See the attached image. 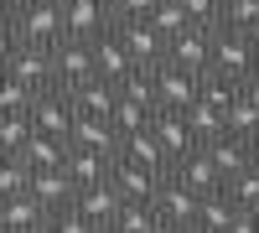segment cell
<instances>
[{"mask_svg": "<svg viewBox=\"0 0 259 233\" xmlns=\"http://www.w3.org/2000/svg\"><path fill=\"white\" fill-rule=\"evenodd\" d=\"M145 21H150V26H156V31H161L166 41H171V36H182L187 26H197V21H192V16H187V6H182V0H161V6H156V11H150Z\"/></svg>", "mask_w": 259, "mask_h": 233, "instance_id": "obj_27", "label": "cell"}, {"mask_svg": "<svg viewBox=\"0 0 259 233\" xmlns=\"http://www.w3.org/2000/svg\"><path fill=\"white\" fill-rule=\"evenodd\" d=\"M94 62H99V78H109V83H124L130 73L140 68L135 57L124 52V41L114 36V31H104V36H94Z\"/></svg>", "mask_w": 259, "mask_h": 233, "instance_id": "obj_20", "label": "cell"}, {"mask_svg": "<svg viewBox=\"0 0 259 233\" xmlns=\"http://www.w3.org/2000/svg\"><path fill=\"white\" fill-rule=\"evenodd\" d=\"M228 233H259V213H249V207H244V213L233 218V228H228Z\"/></svg>", "mask_w": 259, "mask_h": 233, "instance_id": "obj_39", "label": "cell"}, {"mask_svg": "<svg viewBox=\"0 0 259 233\" xmlns=\"http://www.w3.org/2000/svg\"><path fill=\"white\" fill-rule=\"evenodd\" d=\"M166 176L171 171H150V166H135V161H119L114 166V187H119L124 202H156V192H161Z\"/></svg>", "mask_w": 259, "mask_h": 233, "instance_id": "obj_14", "label": "cell"}, {"mask_svg": "<svg viewBox=\"0 0 259 233\" xmlns=\"http://www.w3.org/2000/svg\"><path fill=\"white\" fill-rule=\"evenodd\" d=\"M31 233H52V223H41V228H31Z\"/></svg>", "mask_w": 259, "mask_h": 233, "instance_id": "obj_45", "label": "cell"}, {"mask_svg": "<svg viewBox=\"0 0 259 233\" xmlns=\"http://www.w3.org/2000/svg\"><path fill=\"white\" fill-rule=\"evenodd\" d=\"M197 26H223V0H182Z\"/></svg>", "mask_w": 259, "mask_h": 233, "instance_id": "obj_37", "label": "cell"}, {"mask_svg": "<svg viewBox=\"0 0 259 233\" xmlns=\"http://www.w3.org/2000/svg\"><path fill=\"white\" fill-rule=\"evenodd\" d=\"M114 36L124 41V52L135 57L140 68H161V62H166V36H161L156 26H150L145 16H135V21H119V26H114Z\"/></svg>", "mask_w": 259, "mask_h": 233, "instance_id": "obj_5", "label": "cell"}, {"mask_svg": "<svg viewBox=\"0 0 259 233\" xmlns=\"http://www.w3.org/2000/svg\"><path fill=\"white\" fill-rule=\"evenodd\" d=\"M156 228H166V218L156 213V202H124L104 233H156Z\"/></svg>", "mask_w": 259, "mask_h": 233, "instance_id": "obj_24", "label": "cell"}, {"mask_svg": "<svg viewBox=\"0 0 259 233\" xmlns=\"http://www.w3.org/2000/svg\"><path fill=\"white\" fill-rule=\"evenodd\" d=\"M73 94V104H78V114H104V119H114V109H119V83H109V78H89L83 88H68Z\"/></svg>", "mask_w": 259, "mask_h": 233, "instance_id": "obj_22", "label": "cell"}, {"mask_svg": "<svg viewBox=\"0 0 259 233\" xmlns=\"http://www.w3.org/2000/svg\"><path fill=\"white\" fill-rule=\"evenodd\" d=\"M156 135H161V145H166L171 166L187 161V156L202 145V140H197V130H192V119H187V109H156Z\"/></svg>", "mask_w": 259, "mask_h": 233, "instance_id": "obj_11", "label": "cell"}, {"mask_svg": "<svg viewBox=\"0 0 259 233\" xmlns=\"http://www.w3.org/2000/svg\"><path fill=\"white\" fill-rule=\"evenodd\" d=\"M31 119H36V130H47V135H62V140H68V135H73V119H78V104H73L68 88H47V94H36Z\"/></svg>", "mask_w": 259, "mask_h": 233, "instance_id": "obj_9", "label": "cell"}, {"mask_svg": "<svg viewBox=\"0 0 259 233\" xmlns=\"http://www.w3.org/2000/svg\"><path fill=\"white\" fill-rule=\"evenodd\" d=\"M259 68V57L249 47L244 31H228V26H212V78H228V83H244L249 73Z\"/></svg>", "mask_w": 259, "mask_h": 233, "instance_id": "obj_3", "label": "cell"}, {"mask_svg": "<svg viewBox=\"0 0 259 233\" xmlns=\"http://www.w3.org/2000/svg\"><path fill=\"white\" fill-rule=\"evenodd\" d=\"M223 26L228 31H254L259 26V0H223Z\"/></svg>", "mask_w": 259, "mask_h": 233, "instance_id": "obj_34", "label": "cell"}, {"mask_svg": "<svg viewBox=\"0 0 259 233\" xmlns=\"http://www.w3.org/2000/svg\"><path fill=\"white\" fill-rule=\"evenodd\" d=\"M239 94H249V99H254V104H259V68H254V73H249V78H244V83H239Z\"/></svg>", "mask_w": 259, "mask_h": 233, "instance_id": "obj_40", "label": "cell"}, {"mask_svg": "<svg viewBox=\"0 0 259 233\" xmlns=\"http://www.w3.org/2000/svg\"><path fill=\"white\" fill-rule=\"evenodd\" d=\"M244 36H249V47H254V57H259V26H254V31H244Z\"/></svg>", "mask_w": 259, "mask_h": 233, "instance_id": "obj_43", "label": "cell"}, {"mask_svg": "<svg viewBox=\"0 0 259 233\" xmlns=\"http://www.w3.org/2000/svg\"><path fill=\"white\" fill-rule=\"evenodd\" d=\"M119 156H104V151H89V145H73L68 151V176L78 187H94V181H109L114 176Z\"/></svg>", "mask_w": 259, "mask_h": 233, "instance_id": "obj_21", "label": "cell"}, {"mask_svg": "<svg viewBox=\"0 0 259 233\" xmlns=\"http://www.w3.org/2000/svg\"><path fill=\"white\" fill-rule=\"evenodd\" d=\"M244 207L233 202L228 192H207L202 202H197V223H207V228H218V233H228L233 228V218H239Z\"/></svg>", "mask_w": 259, "mask_h": 233, "instance_id": "obj_25", "label": "cell"}, {"mask_svg": "<svg viewBox=\"0 0 259 233\" xmlns=\"http://www.w3.org/2000/svg\"><path fill=\"white\" fill-rule=\"evenodd\" d=\"M52 62H57V88H83L89 78H99L94 41H83V36L57 41V47H52Z\"/></svg>", "mask_w": 259, "mask_h": 233, "instance_id": "obj_4", "label": "cell"}, {"mask_svg": "<svg viewBox=\"0 0 259 233\" xmlns=\"http://www.w3.org/2000/svg\"><path fill=\"white\" fill-rule=\"evenodd\" d=\"M16 192H31V166L21 156H6V166H0V197H16Z\"/></svg>", "mask_w": 259, "mask_h": 233, "instance_id": "obj_33", "label": "cell"}, {"mask_svg": "<svg viewBox=\"0 0 259 233\" xmlns=\"http://www.w3.org/2000/svg\"><path fill=\"white\" fill-rule=\"evenodd\" d=\"M171 171H177V176H182V181H187L197 197H207V192H223V187H228V176L218 171V161H212V151H207V145H197V151H192L187 161H177Z\"/></svg>", "mask_w": 259, "mask_h": 233, "instance_id": "obj_12", "label": "cell"}, {"mask_svg": "<svg viewBox=\"0 0 259 233\" xmlns=\"http://www.w3.org/2000/svg\"><path fill=\"white\" fill-rule=\"evenodd\" d=\"M31 197L47 207V213H62V207H73L78 181L68 176V166H62V171H31Z\"/></svg>", "mask_w": 259, "mask_h": 233, "instance_id": "obj_18", "label": "cell"}, {"mask_svg": "<svg viewBox=\"0 0 259 233\" xmlns=\"http://www.w3.org/2000/svg\"><path fill=\"white\" fill-rule=\"evenodd\" d=\"M68 151H73V140H62V135H47V130H36L26 145H21V161L31 166V171H62L68 166Z\"/></svg>", "mask_w": 259, "mask_h": 233, "instance_id": "obj_17", "label": "cell"}, {"mask_svg": "<svg viewBox=\"0 0 259 233\" xmlns=\"http://www.w3.org/2000/svg\"><path fill=\"white\" fill-rule=\"evenodd\" d=\"M119 161L150 166V171H171V156H166V145H161V135H156V124H150V130L124 135V145H119Z\"/></svg>", "mask_w": 259, "mask_h": 233, "instance_id": "obj_19", "label": "cell"}, {"mask_svg": "<svg viewBox=\"0 0 259 233\" xmlns=\"http://www.w3.org/2000/svg\"><path fill=\"white\" fill-rule=\"evenodd\" d=\"M0 6H6V16H16L21 6H26V0H0Z\"/></svg>", "mask_w": 259, "mask_h": 233, "instance_id": "obj_42", "label": "cell"}, {"mask_svg": "<svg viewBox=\"0 0 259 233\" xmlns=\"http://www.w3.org/2000/svg\"><path fill=\"white\" fill-rule=\"evenodd\" d=\"M156 88H161V109H192L202 99V73L177 68V62H161L156 68Z\"/></svg>", "mask_w": 259, "mask_h": 233, "instance_id": "obj_6", "label": "cell"}, {"mask_svg": "<svg viewBox=\"0 0 259 233\" xmlns=\"http://www.w3.org/2000/svg\"><path fill=\"white\" fill-rule=\"evenodd\" d=\"M52 233H104L94 218H83L78 207H62V213H52Z\"/></svg>", "mask_w": 259, "mask_h": 233, "instance_id": "obj_36", "label": "cell"}, {"mask_svg": "<svg viewBox=\"0 0 259 233\" xmlns=\"http://www.w3.org/2000/svg\"><path fill=\"white\" fill-rule=\"evenodd\" d=\"M187 119H192V130H197V140L207 145V140H218L223 130H228V114L218 109V104H207V99H197V104H192V109H187Z\"/></svg>", "mask_w": 259, "mask_h": 233, "instance_id": "obj_26", "label": "cell"}, {"mask_svg": "<svg viewBox=\"0 0 259 233\" xmlns=\"http://www.w3.org/2000/svg\"><path fill=\"white\" fill-rule=\"evenodd\" d=\"M249 151H254V161H259V130H254V135H249Z\"/></svg>", "mask_w": 259, "mask_h": 233, "instance_id": "obj_44", "label": "cell"}, {"mask_svg": "<svg viewBox=\"0 0 259 233\" xmlns=\"http://www.w3.org/2000/svg\"><path fill=\"white\" fill-rule=\"evenodd\" d=\"M36 135V119L31 114H0V151L6 156H21V145Z\"/></svg>", "mask_w": 259, "mask_h": 233, "instance_id": "obj_28", "label": "cell"}, {"mask_svg": "<svg viewBox=\"0 0 259 233\" xmlns=\"http://www.w3.org/2000/svg\"><path fill=\"white\" fill-rule=\"evenodd\" d=\"M73 207L83 218H94L99 228H109L114 223V213L124 207V197H119V187H114V176L109 181H94V187H78V197H73Z\"/></svg>", "mask_w": 259, "mask_h": 233, "instance_id": "obj_13", "label": "cell"}, {"mask_svg": "<svg viewBox=\"0 0 259 233\" xmlns=\"http://www.w3.org/2000/svg\"><path fill=\"white\" fill-rule=\"evenodd\" d=\"M119 94L124 99H135V104H150V109H161V88H156V68H135L124 83H119Z\"/></svg>", "mask_w": 259, "mask_h": 233, "instance_id": "obj_29", "label": "cell"}, {"mask_svg": "<svg viewBox=\"0 0 259 233\" xmlns=\"http://www.w3.org/2000/svg\"><path fill=\"white\" fill-rule=\"evenodd\" d=\"M36 109V88L21 78H6L0 83V114H31Z\"/></svg>", "mask_w": 259, "mask_h": 233, "instance_id": "obj_31", "label": "cell"}, {"mask_svg": "<svg viewBox=\"0 0 259 233\" xmlns=\"http://www.w3.org/2000/svg\"><path fill=\"white\" fill-rule=\"evenodd\" d=\"M6 78L31 83L36 94L57 88V62H52V47H36V41H16V36H6Z\"/></svg>", "mask_w": 259, "mask_h": 233, "instance_id": "obj_2", "label": "cell"}, {"mask_svg": "<svg viewBox=\"0 0 259 233\" xmlns=\"http://www.w3.org/2000/svg\"><path fill=\"white\" fill-rule=\"evenodd\" d=\"M166 62L192 68V73L207 78V68H212V26H187L182 36H171L166 41Z\"/></svg>", "mask_w": 259, "mask_h": 233, "instance_id": "obj_7", "label": "cell"}, {"mask_svg": "<svg viewBox=\"0 0 259 233\" xmlns=\"http://www.w3.org/2000/svg\"><path fill=\"white\" fill-rule=\"evenodd\" d=\"M6 36L36 41V47H57V41H68V16H62V0H26L16 16H6Z\"/></svg>", "mask_w": 259, "mask_h": 233, "instance_id": "obj_1", "label": "cell"}, {"mask_svg": "<svg viewBox=\"0 0 259 233\" xmlns=\"http://www.w3.org/2000/svg\"><path fill=\"white\" fill-rule=\"evenodd\" d=\"M62 16H68V36H83V41L114 31V6L109 0H62Z\"/></svg>", "mask_w": 259, "mask_h": 233, "instance_id": "obj_8", "label": "cell"}, {"mask_svg": "<svg viewBox=\"0 0 259 233\" xmlns=\"http://www.w3.org/2000/svg\"><path fill=\"white\" fill-rule=\"evenodd\" d=\"M182 233H218V228H207V223H187Z\"/></svg>", "mask_w": 259, "mask_h": 233, "instance_id": "obj_41", "label": "cell"}, {"mask_svg": "<svg viewBox=\"0 0 259 233\" xmlns=\"http://www.w3.org/2000/svg\"><path fill=\"white\" fill-rule=\"evenodd\" d=\"M223 192H228L233 202H239V207L259 213V161H254V166H244L239 176H228V187H223Z\"/></svg>", "mask_w": 259, "mask_h": 233, "instance_id": "obj_30", "label": "cell"}, {"mask_svg": "<svg viewBox=\"0 0 259 233\" xmlns=\"http://www.w3.org/2000/svg\"><path fill=\"white\" fill-rule=\"evenodd\" d=\"M41 223H52V213H47L31 192L0 197V228H6V233H31V228H41Z\"/></svg>", "mask_w": 259, "mask_h": 233, "instance_id": "obj_16", "label": "cell"}, {"mask_svg": "<svg viewBox=\"0 0 259 233\" xmlns=\"http://www.w3.org/2000/svg\"><path fill=\"white\" fill-rule=\"evenodd\" d=\"M197 202H202V197L171 171V176L161 181V192H156V213H161L171 228H187V223H197Z\"/></svg>", "mask_w": 259, "mask_h": 233, "instance_id": "obj_10", "label": "cell"}, {"mask_svg": "<svg viewBox=\"0 0 259 233\" xmlns=\"http://www.w3.org/2000/svg\"><path fill=\"white\" fill-rule=\"evenodd\" d=\"M228 130H233V135H244V140L259 130V104H254L249 94L233 99V109H228Z\"/></svg>", "mask_w": 259, "mask_h": 233, "instance_id": "obj_35", "label": "cell"}, {"mask_svg": "<svg viewBox=\"0 0 259 233\" xmlns=\"http://www.w3.org/2000/svg\"><path fill=\"white\" fill-rule=\"evenodd\" d=\"M207 151H212V161H218V171H223V176H239L244 166H254L249 140H244V135H233V130H223L218 140H207Z\"/></svg>", "mask_w": 259, "mask_h": 233, "instance_id": "obj_23", "label": "cell"}, {"mask_svg": "<svg viewBox=\"0 0 259 233\" xmlns=\"http://www.w3.org/2000/svg\"><path fill=\"white\" fill-rule=\"evenodd\" d=\"M109 6H114V26H119V21H135V16H150V11L161 6V0H109Z\"/></svg>", "mask_w": 259, "mask_h": 233, "instance_id": "obj_38", "label": "cell"}, {"mask_svg": "<svg viewBox=\"0 0 259 233\" xmlns=\"http://www.w3.org/2000/svg\"><path fill=\"white\" fill-rule=\"evenodd\" d=\"M68 140H73V145H89V151H104V156H119V145H124L119 124L104 119V114H78Z\"/></svg>", "mask_w": 259, "mask_h": 233, "instance_id": "obj_15", "label": "cell"}, {"mask_svg": "<svg viewBox=\"0 0 259 233\" xmlns=\"http://www.w3.org/2000/svg\"><path fill=\"white\" fill-rule=\"evenodd\" d=\"M114 124H119V135H135V130H150V124H156V109H150V104H135V99H124V94H119V109H114Z\"/></svg>", "mask_w": 259, "mask_h": 233, "instance_id": "obj_32", "label": "cell"}]
</instances>
